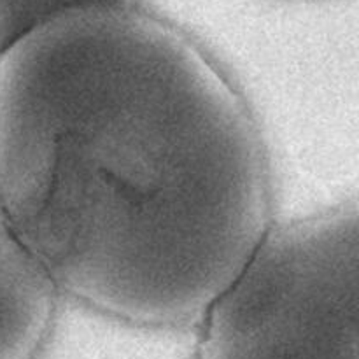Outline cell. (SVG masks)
<instances>
[{
    "label": "cell",
    "instance_id": "6da1fadb",
    "mask_svg": "<svg viewBox=\"0 0 359 359\" xmlns=\"http://www.w3.org/2000/svg\"><path fill=\"white\" fill-rule=\"evenodd\" d=\"M0 209L56 294L181 328L265 241L272 186L248 102L202 48L91 7L0 51Z\"/></svg>",
    "mask_w": 359,
    "mask_h": 359
},
{
    "label": "cell",
    "instance_id": "7a4b0ae2",
    "mask_svg": "<svg viewBox=\"0 0 359 359\" xmlns=\"http://www.w3.org/2000/svg\"><path fill=\"white\" fill-rule=\"evenodd\" d=\"M356 200L270 230L202 323L196 359H359Z\"/></svg>",
    "mask_w": 359,
    "mask_h": 359
},
{
    "label": "cell",
    "instance_id": "3957f363",
    "mask_svg": "<svg viewBox=\"0 0 359 359\" xmlns=\"http://www.w3.org/2000/svg\"><path fill=\"white\" fill-rule=\"evenodd\" d=\"M55 311L56 291L0 209V359H34Z\"/></svg>",
    "mask_w": 359,
    "mask_h": 359
},
{
    "label": "cell",
    "instance_id": "277c9868",
    "mask_svg": "<svg viewBox=\"0 0 359 359\" xmlns=\"http://www.w3.org/2000/svg\"><path fill=\"white\" fill-rule=\"evenodd\" d=\"M130 4L132 0H0V51L60 14Z\"/></svg>",
    "mask_w": 359,
    "mask_h": 359
}]
</instances>
